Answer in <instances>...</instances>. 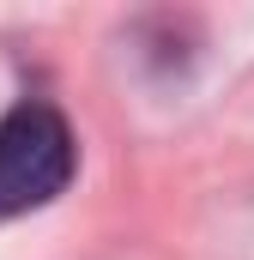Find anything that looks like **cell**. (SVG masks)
Returning <instances> with one entry per match:
<instances>
[{"label":"cell","instance_id":"cell-1","mask_svg":"<svg viewBox=\"0 0 254 260\" xmlns=\"http://www.w3.org/2000/svg\"><path fill=\"white\" fill-rule=\"evenodd\" d=\"M73 182V127L49 103H18L0 115V224L37 212Z\"/></svg>","mask_w":254,"mask_h":260}]
</instances>
